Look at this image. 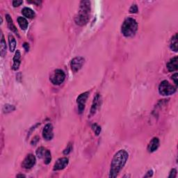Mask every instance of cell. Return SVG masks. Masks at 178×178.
I'll return each mask as SVG.
<instances>
[{
	"label": "cell",
	"mask_w": 178,
	"mask_h": 178,
	"mask_svg": "<svg viewBox=\"0 0 178 178\" xmlns=\"http://www.w3.org/2000/svg\"><path fill=\"white\" fill-rule=\"evenodd\" d=\"M129 154L125 150H120L115 154L111 164L109 177H116L127 162Z\"/></svg>",
	"instance_id": "obj_1"
},
{
	"label": "cell",
	"mask_w": 178,
	"mask_h": 178,
	"mask_svg": "<svg viewBox=\"0 0 178 178\" xmlns=\"http://www.w3.org/2000/svg\"><path fill=\"white\" fill-rule=\"evenodd\" d=\"M91 2H81L80 10L75 17V21L77 24L80 26H84L88 23L90 19V15H91Z\"/></svg>",
	"instance_id": "obj_2"
},
{
	"label": "cell",
	"mask_w": 178,
	"mask_h": 178,
	"mask_svg": "<svg viewBox=\"0 0 178 178\" xmlns=\"http://www.w3.org/2000/svg\"><path fill=\"white\" fill-rule=\"evenodd\" d=\"M137 29L138 24L136 20L132 17H128L124 21L121 31L125 37H132L136 33Z\"/></svg>",
	"instance_id": "obj_3"
},
{
	"label": "cell",
	"mask_w": 178,
	"mask_h": 178,
	"mask_svg": "<svg viewBox=\"0 0 178 178\" xmlns=\"http://www.w3.org/2000/svg\"><path fill=\"white\" fill-rule=\"evenodd\" d=\"M176 92V87L171 85L168 81L164 80L161 82L159 86V93L163 96H169Z\"/></svg>",
	"instance_id": "obj_4"
},
{
	"label": "cell",
	"mask_w": 178,
	"mask_h": 178,
	"mask_svg": "<svg viewBox=\"0 0 178 178\" xmlns=\"http://www.w3.org/2000/svg\"><path fill=\"white\" fill-rule=\"evenodd\" d=\"M65 78H66V75L64 72L61 70L57 69L53 72L49 80L54 85H60L64 82Z\"/></svg>",
	"instance_id": "obj_5"
},
{
	"label": "cell",
	"mask_w": 178,
	"mask_h": 178,
	"mask_svg": "<svg viewBox=\"0 0 178 178\" xmlns=\"http://www.w3.org/2000/svg\"><path fill=\"white\" fill-rule=\"evenodd\" d=\"M36 155L38 158L43 159L44 163L45 164H49L50 163L52 157H51V153L46 148L43 147L38 148L36 150Z\"/></svg>",
	"instance_id": "obj_6"
},
{
	"label": "cell",
	"mask_w": 178,
	"mask_h": 178,
	"mask_svg": "<svg viewBox=\"0 0 178 178\" xmlns=\"http://www.w3.org/2000/svg\"><path fill=\"white\" fill-rule=\"evenodd\" d=\"M85 63V59L82 56H77L71 61L70 67L74 73H77L82 68Z\"/></svg>",
	"instance_id": "obj_7"
},
{
	"label": "cell",
	"mask_w": 178,
	"mask_h": 178,
	"mask_svg": "<svg viewBox=\"0 0 178 178\" xmlns=\"http://www.w3.org/2000/svg\"><path fill=\"white\" fill-rule=\"evenodd\" d=\"M89 92H85V93L81 94L78 97L77 99V103L78 104V109L80 114H82V113L84 111L85 108V104L88 98H89Z\"/></svg>",
	"instance_id": "obj_8"
},
{
	"label": "cell",
	"mask_w": 178,
	"mask_h": 178,
	"mask_svg": "<svg viewBox=\"0 0 178 178\" xmlns=\"http://www.w3.org/2000/svg\"><path fill=\"white\" fill-rule=\"evenodd\" d=\"M36 161V157L33 155L29 154L25 157V159L23 160L22 163V168L25 169H30L35 165Z\"/></svg>",
	"instance_id": "obj_9"
},
{
	"label": "cell",
	"mask_w": 178,
	"mask_h": 178,
	"mask_svg": "<svg viewBox=\"0 0 178 178\" xmlns=\"http://www.w3.org/2000/svg\"><path fill=\"white\" fill-rule=\"evenodd\" d=\"M42 136L47 141H50L53 139V127L50 123L47 124L42 130Z\"/></svg>",
	"instance_id": "obj_10"
},
{
	"label": "cell",
	"mask_w": 178,
	"mask_h": 178,
	"mask_svg": "<svg viewBox=\"0 0 178 178\" xmlns=\"http://www.w3.org/2000/svg\"><path fill=\"white\" fill-rule=\"evenodd\" d=\"M69 160L66 157H62L58 159L54 165V170H63L66 167L68 164Z\"/></svg>",
	"instance_id": "obj_11"
},
{
	"label": "cell",
	"mask_w": 178,
	"mask_h": 178,
	"mask_svg": "<svg viewBox=\"0 0 178 178\" xmlns=\"http://www.w3.org/2000/svg\"><path fill=\"white\" fill-rule=\"evenodd\" d=\"M177 62H178L177 56H175V57L171 58V59L169 61V62L168 63L167 65H166L168 71L174 72V71L177 70V68H178Z\"/></svg>",
	"instance_id": "obj_12"
},
{
	"label": "cell",
	"mask_w": 178,
	"mask_h": 178,
	"mask_svg": "<svg viewBox=\"0 0 178 178\" xmlns=\"http://www.w3.org/2000/svg\"><path fill=\"white\" fill-rule=\"evenodd\" d=\"M159 146V140L158 138L155 137L150 142L149 145L148 146V150L149 152H153L157 150Z\"/></svg>",
	"instance_id": "obj_13"
},
{
	"label": "cell",
	"mask_w": 178,
	"mask_h": 178,
	"mask_svg": "<svg viewBox=\"0 0 178 178\" xmlns=\"http://www.w3.org/2000/svg\"><path fill=\"white\" fill-rule=\"evenodd\" d=\"M21 54L19 50H17L15 54L14 57H13V69L14 70H18L20 63H21Z\"/></svg>",
	"instance_id": "obj_14"
},
{
	"label": "cell",
	"mask_w": 178,
	"mask_h": 178,
	"mask_svg": "<svg viewBox=\"0 0 178 178\" xmlns=\"http://www.w3.org/2000/svg\"><path fill=\"white\" fill-rule=\"evenodd\" d=\"M100 95L97 94L95 97L94 98L93 105H92V107H91V114H94L96 112L97 109H98L99 105H100Z\"/></svg>",
	"instance_id": "obj_15"
},
{
	"label": "cell",
	"mask_w": 178,
	"mask_h": 178,
	"mask_svg": "<svg viewBox=\"0 0 178 178\" xmlns=\"http://www.w3.org/2000/svg\"><path fill=\"white\" fill-rule=\"evenodd\" d=\"M6 22H7V24H8V28H9L10 30H11L13 31V32H14L16 33V34L18 35V31H17V28L15 27V24H13V20L11 18V17L10 16V15H6Z\"/></svg>",
	"instance_id": "obj_16"
},
{
	"label": "cell",
	"mask_w": 178,
	"mask_h": 178,
	"mask_svg": "<svg viewBox=\"0 0 178 178\" xmlns=\"http://www.w3.org/2000/svg\"><path fill=\"white\" fill-rule=\"evenodd\" d=\"M22 13L24 17H27V18H33L36 16V13L31 8L25 7L22 10Z\"/></svg>",
	"instance_id": "obj_17"
},
{
	"label": "cell",
	"mask_w": 178,
	"mask_h": 178,
	"mask_svg": "<svg viewBox=\"0 0 178 178\" xmlns=\"http://www.w3.org/2000/svg\"><path fill=\"white\" fill-rule=\"evenodd\" d=\"M178 42H177V33H175L174 36L171 38L170 40V49H172L173 51L174 52H177L178 50Z\"/></svg>",
	"instance_id": "obj_18"
},
{
	"label": "cell",
	"mask_w": 178,
	"mask_h": 178,
	"mask_svg": "<svg viewBox=\"0 0 178 178\" xmlns=\"http://www.w3.org/2000/svg\"><path fill=\"white\" fill-rule=\"evenodd\" d=\"M8 42H9V48L11 52L15 51V47H16V40L13 35H8Z\"/></svg>",
	"instance_id": "obj_19"
},
{
	"label": "cell",
	"mask_w": 178,
	"mask_h": 178,
	"mask_svg": "<svg viewBox=\"0 0 178 178\" xmlns=\"http://www.w3.org/2000/svg\"><path fill=\"white\" fill-rule=\"evenodd\" d=\"M17 22L22 30H26L28 27V22L26 18H24L23 17H19L17 18Z\"/></svg>",
	"instance_id": "obj_20"
},
{
	"label": "cell",
	"mask_w": 178,
	"mask_h": 178,
	"mask_svg": "<svg viewBox=\"0 0 178 178\" xmlns=\"http://www.w3.org/2000/svg\"><path fill=\"white\" fill-rule=\"evenodd\" d=\"M0 48H1L0 54H1L2 56H4L6 54V48L7 47H6V43L5 40H4V35L2 33L1 34V47H0Z\"/></svg>",
	"instance_id": "obj_21"
},
{
	"label": "cell",
	"mask_w": 178,
	"mask_h": 178,
	"mask_svg": "<svg viewBox=\"0 0 178 178\" xmlns=\"http://www.w3.org/2000/svg\"><path fill=\"white\" fill-rule=\"evenodd\" d=\"M15 107L13 105H4V107L3 108V111L4 113H9L15 110Z\"/></svg>",
	"instance_id": "obj_22"
},
{
	"label": "cell",
	"mask_w": 178,
	"mask_h": 178,
	"mask_svg": "<svg viewBox=\"0 0 178 178\" xmlns=\"http://www.w3.org/2000/svg\"><path fill=\"white\" fill-rule=\"evenodd\" d=\"M92 129H93V132H95V134L97 136H98V135L100 134L101 127L99 125H97V124H93V125H92Z\"/></svg>",
	"instance_id": "obj_23"
},
{
	"label": "cell",
	"mask_w": 178,
	"mask_h": 178,
	"mask_svg": "<svg viewBox=\"0 0 178 178\" xmlns=\"http://www.w3.org/2000/svg\"><path fill=\"white\" fill-rule=\"evenodd\" d=\"M72 150H73V145H72V144L70 143L68 145H67V148L64 150V154L66 155H68L69 153L71 152Z\"/></svg>",
	"instance_id": "obj_24"
},
{
	"label": "cell",
	"mask_w": 178,
	"mask_h": 178,
	"mask_svg": "<svg viewBox=\"0 0 178 178\" xmlns=\"http://www.w3.org/2000/svg\"><path fill=\"white\" fill-rule=\"evenodd\" d=\"M138 6L136 4H134V5H132L131 7L130 8V12L131 13H138Z\"/></svg>",
	"instance_id": "obj_25"
},
{
	"label": "cell",
	"mask_w": 178,
	"mask_h": 178,
	"mask_svg": "<svg viewBox=\"0 0 178 178\" xmlns=\"http://www.w3.org/2000/svg\"><path fill=\"white\" fill-rule=\"evenodd\" d=\"M177 177V170L175 168H173L172 170H171L170 173V175H169L168 177L169 178H174V177Z\"/></svg>",
	"instance_id": "obj_26"
},
{
	"label": "cell",
	"mask_w": 178,
	"mask_h": 178,
	"mask_svg": "<svg viewBox=\"0 0 178 178\" xmlns=\"http://www.w3.org/2000/svg\"><path fill=\"white\" fill-rule=\"evenodd\" d=\"M22 3H23V1H22V0H15L13 2V6L14 7H17V6L21 5Z\"/></svg>",
	"instance_id": "obj_27"
},
{
	"label": "cell",
	"mask_w": 178,
	"mask_h": 178,
	"mask_svg": "<svg viewBox=\"0 0 178 178\" xmlns=\"http://www.w3.org/2000/svg\"><path fill=\"white\" fill-rule=\"evenodd\" d=\"M172 79H173V80L174 81L175 85L177 86L178 85V82H177V80H178V75H177V73H175L174 75H173L172 76Z\"/></svg>",
	"instance_id": "obj_28"
},
{
	"label": "cell",
	"mask_w": 178,
	"mask_h": 178,
	"mask_svg": "<svg viewBox=\"0 0 178 178\" xmlns=\"http://www.w3.org/2000/svg\"><path fill=\"white\" fill-rule=\"evenodd\" d=\"M38 141H39V138H38V136H35L34 138H33V140H32V141H31V145H36Z\"/></svg>",
	"instance_id": "obj_29"
},
{
	"label": "cell",
	"mask_w": 178,
	"mask_h": 178,
	"mask_svg": "<svg viewBox=\"0 0 178 178\" xmlns=\"http://www.w3.org/2000/svg\"><path fill=\"white\" fill-rule=\"evenodd\" d=\"M153 175V170H149L148 172L147 173V174H146L145 175H144V177H152Z\"/></svg>",
	"instance_id": "obj_30"
},
{
	"label": "cell",
	"mask_w": 178,
	"mask_h": 178,
	"mask_svg": "<svg viewBox=\"0 0 178 178\" xmlns=\"http://www.w3.org/2000/svg\"><path fill=\"white\" fill-rule=\"evenodd\" d=\"M23 47L27 52H28L29 50V45L27 42H24L23 44Z\"/></svg>",
	"instance_id": "obj_31"
},
{
	"label": "cell",
	"mask_w": 178,
	"mask_h": 178,
	"mask_svg": "<svg viewBox=\"0 0 178 178\" xmlns=\"http://www.w3.org/2000/svg\"><path fill=\"white\" fill-rule=\"evenodd\" d=\"M31 3H33V4H36V5H38V6H39L40 4H41V2L40 1H33V2H31Z\"/></svg>",
	"instance_id": "obj_32"
},
{
	"label": "cell",
	"mask_w": 178,
	"mask_h": 178,
	"mask_svg": "<svg viewBox=\"0 0 178 178\" xmlns=\"http://www.w3.org/2000/svg\"><path fill=\"white\" fill-rule=\"evenodd\" d=\"M25 177V175H17V177Z\"/></svg>",
	"instance_id": "obj_33"
}]
</instances>
